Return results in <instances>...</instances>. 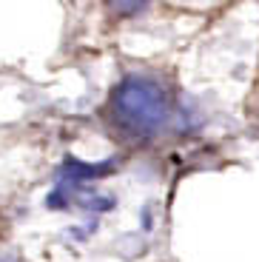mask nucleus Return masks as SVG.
Listing matches in <instances>:
<instances>
[{"label": "nucleus", "instance_id": "f257e3e1", "mask_svg": "<svg viewBox=\"0 0 259 262\" xmlns=\"http://www.w3.org/2000/svg\"><path fill=\"white\" fill-rule=\"evenodd\" d=\"M111 114L134 137H154L168 120V94L157 80L131 77L120 80L111 94Z\"/></svg>", "mask_w": 259, "mask_h": 262}, {"label": "nucleus", "instance_id": "f03ea898", "mask_svg": "<svg viewBox=\"0 0 259 262\" xmlns=\"http://www.w3.org/2000/svg\"><path fill=\"white\" fill-rule=\"evenodd\" d=\"M114 168V160H105V163H83V160L66 157V163L60 165V180L63 183H89V180H97L111 174Z\"/></svg>", "mask_w": 259, "mask_h": 262}, {"label": "nucleus", "instance_id": "7ed1b4c3", "mask_svg": "<svg viewBox=\"0 0 259 262\" xmlns=\"http://www.w3.org/2000/svg\"><path fill=\"white\" fill-rule=\"evenodd\" d=\"M74 203L80 205V208L85 211H111L114 208V196H105V194H97V191H80L77 196H74Z\"/></svg>", "mask_w": 259, "mask_h": 262}, {"label": "nucleus", "instance_id": "20e7f679", "mask_svg": "<svg viewBox=\"0 0 259 262\" xmlns=\"http://www.w3.org/2000/svg\"><path fill=\"white\" fill-rule=\"evenodd\" d=\"M111 6H114L117 14H123V17H134V14L145 12L148 6V0H109Z\"/></svg>", "mask_w": 259, "mask_h": 262}, {"label": "nucleus", "instance_id": "39448f33", "mask_svg": "<svg viewBox=\"0 0 259 262\" xmlns=\"http://www.w3.org/2000/svg\"><path fill=\"white\" fill-rule=\"evenodd\" d=\"M46 205H49V208H66V205H69V200H66V191H63V185H60V188H54L52 194H49V200H46Z\"/></svg>", "mask_w": 259, "mask_h": 262}]
</instances>
